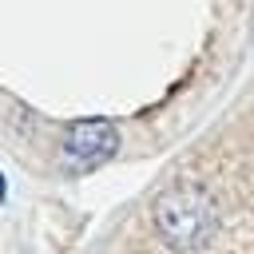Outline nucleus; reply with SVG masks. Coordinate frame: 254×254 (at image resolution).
I'll use <instances>...</instances> for the list:
<instances>
[{
  "instance_id": "obj_1",
  "label": "nucleus",
  "mask_w": 254,
  "mask_h": 254,
  "mask_svg": "<svg viewBox=\"0 0 254 254\" xmlns=\"http://www.w3.org/2000/svg\"><path fill=\"white\" fill-rule=\"evenodd\" d=\"M214 222H218L214 198L198 187H175V190L159 194V202H155V230L175 250L206 246L214 234Z\"/></svg>"
},
{
  "instance_id": "obj_2",
  "label": "nucleus",
  "mask_w": 254,
  "mask_h": 254,
  "mask_svg": "<svg viewBox=\"0 0 254 254\" xmlns=\"http://www.w3.org/2000/svg\"><path fill=\"white\" fill-rule=\"evenodd\" d=\"M115 147H119V135L107 119H79L64 135V159L79 163V167H95V163L111 159Z\"/></svg>"
},
{
  "instance_id": "obj_3",
  "label": "nucleus",
  "mask_w": 254,
  "mask_h": 254,
  "mask_svg": "<svg viewBox=\"0 0 254 254\" xmlns=\"http://www.w3.org/2000/svg\"><path fill=\"white\" fill-rule=\"evenodd\" d=\"M4 194H8V190H4V179H0V198H4Z\"/></svg>"
}]
</instances>
